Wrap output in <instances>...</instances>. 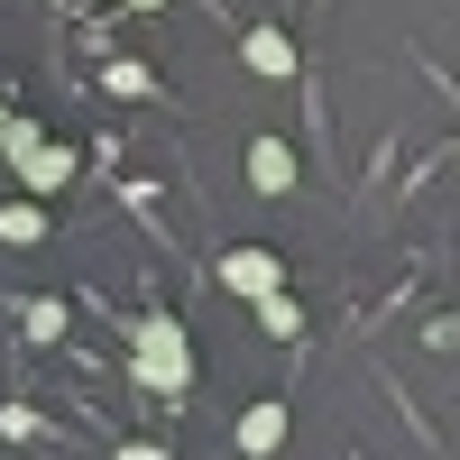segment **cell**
<instances>
[{"mask_svg":"<svg viewBox=\"0 0 460 460\" xmlns=\"http://www.w3.org/2000/svg\"><path fill=\"white\" fill-rule=\"evenodd\" d=\"M0 240H47V212H37V203H10V212H0Z\"/></svg>","mask_w":460,"mask_h":460,"instance_id":"52a82bcc","label":"cell"},{"mask_svg":"<svg viewBox=\"0 0 460 460\" xmlns=\"http://www.w3.org/2000/svg\"><path fill=\"white\" fill-rule=\"evenodd\" d=\"M240 56H249V74L286 84V74H295V37H286V28H249V47H240Z\"/></svg>","mask_w":460,"mask_h":460,"instance_id":"3957f363","label":"cell"},{"mask_svg":"<svg viewBox=\"0 0 460 460\" xmlns=\"http://www.w3.org/2000/svg\"><path fill=\"white\" fill-rule=\"evenodd\" d=\"M138 10H157V0H138Z\"/></svg>","mask_w":460,"mask_h":460,"instance_id":"8fae6325","label":"cell"},{"mask_svg":"<svg viewBox=\"0 0 460 460\" xmlns=\"http://www.w3.org/2000/svg\"><path fill=\"white\" fill-rule=\"evenodd\" d=\"M102 84H111V93H120V102H138V93H147V65H111V74H102Z\"/></svg>","mask_w":460,"mask_h":460,"instance_id":"9c48e42d","label":"cell"},{"mask_svg":"<svg viewBox=\"0 0 460 460\" xmlns=\"http://www.w3.org/2000/svg\"><path fill=\"white\" fill-rule=\"evenodd\" d=\"M277 442H286V405L267 396V405H249V414H240V451H258V460H267Z\"/></svg>","mask_w":460,"mask_h":460,"instance_id":"8992f818","label":"cell"},{"mask_svg":"<svg viewBox=\"0 0 460 460\" xmlns=\"http://www.w3.org/2000/svg\"><path fill=\"white\" fill-rule=\"evenodd\" d=\"M184 377H194V359H184V323L175 314H147L138 323V387L184 396Z\"/></svg>","mask_w":460,"mask_h":460,"instance_id":"6da1fadb","label":"cell"},{"mask_svg":"<svg viewBox=\"0 0 460 460\" xmlns=\"http://www.w3.org/2000/svg\"><path fill=\"white\" fill-rule=\"evenodd\" d=\"M221 286L240 304H267V295H286V267H277V249H221Z\"/></svg>","mask_w":460,"mask_h":460,"instance_id":"7a4b0ae2","label":"cell"},{"mask_svg":"<svg viewBox=\"0 0 460 460\" xmlns=\"http://www.w3.org/2000/svg\"><path fill=\"white\" fill-rule=\"evenodd\" d=\"M19 175L37 184V194H47V184H65V175H74V147H47V129H37V138L19 147Z\"/></svg>","mask_w":460,"mask_h":460,"instance_id":"277c9868","label":"cell"},{"mask_svg":"<svg viewBox=\"0 0 460 460\" xmlns=\"http://www.w3.org/2000/svg\"><path fill=\"white\" fill-rule=\"evenodd\" d=\"M120 460H166V442H129V451H120Z\"/></svg>","mask_w":460,"mask_h":460,"instance_id":"30bf717a","label":"cell"},{"mask_svg":"<svg viewBox=\"0 0 460 460\" xmlns=\"http://www.w3.org/2000/svg\"><path fill=\"white\" fill-rule=\"evenodd\" d=\"M258 323L277 332V341H295V332H304V314H295V295H267V304H258Z\"/></svg>","mask_w":460,"mask_h":460,"instance_id":"ba28073f","label":"cell"},{"mask_svg":"<svg viewBox=\"0 0 460 460\" xmlns=\"http://www.w3.org/2000/svg\"><path fill=\"white\" fill-rule=\"evenodd\" d=\"M249 184H258V194H286V184H295V147L286 138H258L249 147Z\"/></svg>","mask_w":460,"mask_h":460,"instance_id":"5b68a950","label":"cell"}]
</instances>
